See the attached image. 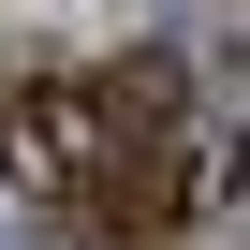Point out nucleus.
<instances>
[{"mask_svg": "<svg viewBox=\"0 0 250 250\" xmlns=\"http://www.w3.org/2000/svg\"><path fill=\"white\" fill-rule=\"evenodd\" d=\"M118 147H133V118H118V88H0V177H59V191H88Z\"/></svg>", "mask_w": 250, "mask_h": 250, "instance_id": "f257e3e1", "label": "nucleus"}]
</instances>
